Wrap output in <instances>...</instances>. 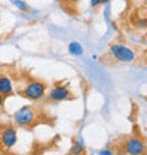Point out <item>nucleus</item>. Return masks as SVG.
Returning a JSON list of instances; mask_svg holds the SVG:
<instances>
[{"instance_id": "f257e3e1", "label": "nucleus", "mask_w": 147, "mask_h": 155, "mask_svg": "<svg viewBox=\"0 0 147 155\" xmlns=\"http://www.w3.org/2000/svg\"><path fill=\"white\" fill-rule=\"evenodd\" d=\"M110 55L113 59H116L118 62H123V64H129L133 62L136 59V54L132 51L129 47L123 44H113L110 45Z\"/></svg>"}, {"instance_id": "f03ea898", "label": "nucleus", "mask_w": 147, "mask_h": 155, "mask_svg": "<svg viewBox=\"0 0 147 155\" xmlns=\"http://www.w3.org/2000/svg\"><path fill=\"white\" fill-rule=\"evenodd\" d=\"M14 123L20 127H31L37 120V113L33 107L24 106L14 113Z\"/></svg>"}, {"instance_id": "7ed1b4c3", "label": "nucleus", "mask_w": 147, "mask_h": 155, "mask_svg": "<svg viewBox=\"0 0 147 155\" xmlns=\"http://www.w3.org/2000/svg\"><path fill=\"white\" fill-rule=\"evenodd\" d=\"M45 93H47V87L40 81L29 82L21 92V94L29 100H41L45 96Z\"/></svg>"}, {"instance_id": "20e7f679", "label": "nucleus", "mask_w": 147, "mask_h": 155, "mask_svg": "<svg viewBox=\"0 0 147 155\" xmlns=\"http://www.w3.org/2000/svg\"><path fill=\"white\" fill-rule=\"evenodd\" d=\"M122 150L125 154L129 155H140L146 151V145L140 138H136V137H130V138H126L125 143L122 145Z\"/></svg>"}, {"instance_id": "39448f33", "label": "nucleus", "mask_w": 147, "mask_h": 155, "mask_svg": "<svg viewBox=\"0 0 147 155\" xmlns=\"http://www.w3.org/2000/svg\"><path fill=\"white\" fill-rule=\"evenodd\" d=\"M0 141H2V145L7 150L14 147L17 144V131L14 130V127H6L0 134Z\"/></svg>"}, {"instance_id": "423d86ee", "label": "nucleus", "mask_w": 147, "mask_h": 155, "mask_svg": "<svg viewBox=\"0 0 147 155\" xmlns=\"http://www.w3.org/2000/svg\"><path fill=\"white\" fill-rule=\"evenodd\" d=\"M70 97H71V90L65 85L55 86L48 93V99L51 102H62V100H67V99H70Z\"/></svg>"}, {"instance_id": "0eeeda50", "label": "nucleus", "mask_w": 147, "mask_h": 155, "mask_svg": "<svg viewBox=\"0 0 147 155\" xmlns=\"http://www.w3.org/2000/svg\"><path fill=\"white\" fill-rule=\"evenodd\" d=\"M0 94L3 97H9L13 94V83L12 79L6 75L0 76Z\"/></svg>"}, {"instance_id": "6e6552de", "label": "nucleus", "mask_w": 147, "mask_h": 155, "mask_svg": "<svg viewBox=\"0 0 147 155\" xmlns=\"http://www.w3.org/2000/svg\"><path fill=\"white\" fill-rule=\"evenodd\" d=\"M68 49H70V54H72L74 57H79V55L84 54V48H82V45L79 42H71Z\"/></svg>"}, {"instance_id": "1a4fd4ad", "label": "nucleus", "mask_w": 147, "mask_h": 155, "mask_svg": "<svg viewBox=\"0 0 147 155\" xmlns=\"http://www.w3.org/2000/svg\"><path fill=\"white\" fill-rule=\"evenodd\" d=\"M13 3H14V6H16L19 10H21V12H27V10H29V6H27L23 0H14Z\"/></svg>"}, {"instance_id": "9d476101", "label": "nucleus", "mask_w": 147, "mask_h": 155, "mask_svg": "<svg viewBox=\"0 0 147 155\" xmlns=\"http://www.w3.org/2000/svg\"><path fill=\"white\" fill-rule=\"evenodd\" d=\"M82 151H84V144H82L81 141H77L72 147V154H79V152H82Z\"/></svg>"}, {"instance_id": "9b49d317", "label": "nucleus", "mask_w": 147, "mask_h": 155, "mask_svg": "<svg viewBox=\"0 0 147 155\" xmlns=\"http://www.w3.org/2000/svg\"><path fill=\"white\" fill-rule=\"evenodd\" d=\"M106 0H91V4L94 6V7H96V6H101L102 3H105Z\"/></svg>"}, {"instance_id": "f8f14e48", "label": "nucleus", "mask_w": 147, "mask_h": 155, "mask_svg": "<svg viewBox=\"0 0 147 155\" xmlns=\"http://www.w3.org/2000/svg\"><path fill=\"white\" fill-rule=\"evenodd\" d=\"M65 3H68V4H77L79 0H64Z\"/></svg>"}, {"instance_id": "ddd939ff", "label": "nucleus", "mask_w": 147, "mask_h": 155, "mask_svg": "<svg viewBox=\"0 0 147 155\" xmlns=\"http://www.w3.org/2000/svg\"><path fill=\"white\" fill-rule=\"evenodd\" d=\"M99 154L101 155H110L112 154V151H99Z\"/></svg>"}, {"instance_id": "4468645a", "label": "nucleus", "mask_w": 147, "mask_h": 155, "mask_svg": "<svg viewBox=\"0 0 147 155\" xmlns=\"http://www.w3.org/2000/svg\"><path fill=\"white\" fill-rule=\"evenodd\" d=\"M3 103H4V97L2 96V94H0V107L3 106Z\"/></svg>"}]
</instances>
